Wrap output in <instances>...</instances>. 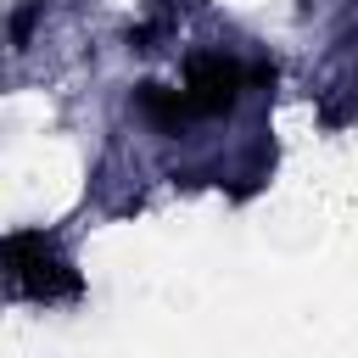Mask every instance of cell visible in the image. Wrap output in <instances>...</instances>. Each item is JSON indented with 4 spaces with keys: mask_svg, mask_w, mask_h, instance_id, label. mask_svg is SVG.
Segmentation results:
<instances>
[{
    "mask_svg": "<svg viewBox=\"0 0 358 358\" xmlns=\"http://www.w3.org/2000/svg\"><path fill=\"white\" fill-rule=\"evenodd\" d=\"M0 257H6V280L17 296L28 302H67L84 291L78 268L62 257V246L45 235V229H11L0 241Z\"/></svg>",
    "mask_w": 358,
    "mask_h": 358,
    "instance_id": "cell-1",
    "label": "cell"
},
{
    "mask_svg": "<svg viewBox=\"0 0 358 358\" xmlns=\"http://www.w3.org/2000/svg\"><path fill=\"white\" fill-rule=\"evenodd\" d=\"M246 78H274V67H241L229 56H190L185 67V101L196 117H218L235 106V95L246 90Z\"/></svg>",
    "mask_w": 358,
    "mask_h": 358,
    "instance_id": "cell-2",
    "label": "cell"
},
{
    "mask_svg": "<svg viewBox=\"0 0 358 358\" xmlns=\"http://www.w3.org/2000/svg\"><path fill=\"white\" fill-rule=\"evenodd\" d=\"M140 112L157 123V129H179V123H190L196 112H190V101H185V90H168V84H140Z\"/></svg>",
    "mask_w": 358,
    "mask_h": 358,
    "instance_id": "cell-3",
    "label": "cell"
}]
</instances>
